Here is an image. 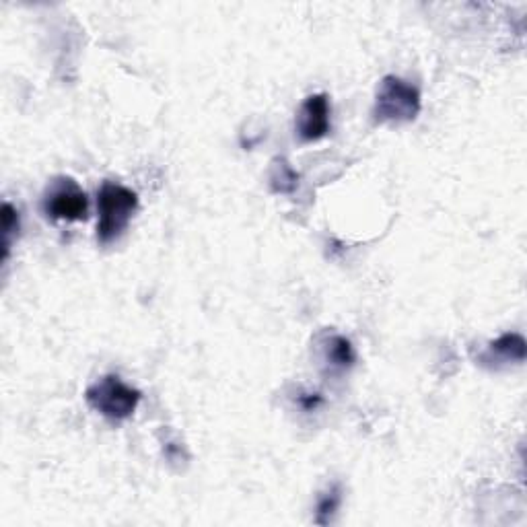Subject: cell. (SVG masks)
Listing matches in <instances>:
<instances>
[{"label":"cell","instance_id":"obj_9","mask_svg":"<svg viewBox=\"0 0 527 527\" xmlns=\"http://www.w3.org/2000/svg\"><path fill=\"white\" fill-rule=\"evenodd\" d=\"M340 505H342V486L338 482H334L332 486H328L324 490L318 499V505H315V523L330 525L334 515L340 509Z\"/></svg>","mask_w":527,"mask_h":527},{"label":"cell","instance_id":"obj_6","mask_svg":"<svg viewBox=\"0 0 527 527\" xmlns=\"http://www.w3.org/2000/svg\"><path fill=\"white\" fill-rule=\"evenodd\" d=\"M525 361V338L517 332H507L486 346L478 355V363L486 369H501L511 363Z\"/></svg>","mask_w":527,"mask_h":527},{"label":"cell","instance_id":"obj_1","mask_svg":"<svg viewBox=\"0 0 527 527\" xmlns=\"http://www.w3.org/2000/svg\"><path fill=\"white\" fill-rule=\"evenodd\" d=\"M136 210V192L116 182H103L97 192V241L101 245H110L118 241L128 231Z\"/></svg>","mask_w":527,"mask_h":527},{"label":"cell","instance_id":"obj_2","mask_svg":"<svg viewBox=\"0 0 527 527\" xmlns=\"http://www.w3.org/2000/svg\"><path fill=\"white\" fill-rule=\"evenodd\" d=\"M420 110H423V97H420L416 85L396 75H388L381 79L373 103L375 124L379 126L410 124L418 118Z\"/></svg>","mask_w":527,"mask_h":527},{"label":"cell","instance_id":"obj_7","mask_svg":"<svg viewBox=\"0 0 527 527\" xmlns=\"http://www.w3.org/2000/svg\"><path fill=\"white\" fill-rule=\"evenodd\" d=\"M320 346H322V363L332 373H344L348 369H353L357 361V353L353 342H350L346 336L324 334Z\"/></svg>","mask_w":527,"mask_h":527},{"label":"cell","instance_id":"obj_5","mask_svg":"<svg viewBox=\"0 0 527 527\" xmlns=\"http://www.w3.org/2000/svg\"><path fill=\"white\" fill-rule=\"evenodd\" d=\"M295 130L301 143H318L332 130V105L326 93H315L303 99L297 112Z\"/></svg>","mask_w":527,"mask_h":527},{"label":"cell","instance_id":"obj_8","mask_svg":"<svg viewBox=\"0 0 527 527\" xmlns=\"http://www.w3.org/2000/svg\"><path fill=\"white\" fill-rule=\"evenodd\" d=\"M301 175L293 169L287 159L276 157L268 171V184L274 194H293L299 188Z\"/></svg>","mask_w":527,"mask_h":527},{"label":"cell","instance_id":"obj_11","mask_svg":"<svg viewBox=\"0 0 527 527\" xmlns=\"http://www.w3.org/2000/svg\"><path fill=\"white\" fill-rule=\"evenodd\" d=\"M324 404V398L320 396V394H301L299 396V406L303 408V410H307V412H311V410H318L320 406Z\"/></svg>","mask_w":527,"mask_h":527},{"label":"cell","instance_id":"obj_3","mask_svg":"<svg viewBox=\"0 0 527 527\" xmlns=\"http://www.w3.org/2000/svg\"><path fill=\"white\" fill-rule=\"evenodd\" d=\"M85 400L110 423H124V420L134 416L143 394L128 385L120 375H105L89 385Z\"/></svg>","mask_w":527,"mask_h":527},{"label":"cell","instance_id":"obj_4","mask_svg":"<svg viewBox=\"0 0 527 527\" xmlns=\"http://www.w3.org/2000/svg\"><path fill=\"white\" fill-rule=\"evenodd\" d=\"M42 208L44 215L52 221L79 223L85 221L89 215V198L73 178L60 175V178H54L48 184Z\"/></svg>","mask_w":527,"mask_h":527},{"label":"cell","instance_id":"obj_10","mask_svg":"<svg viewBox=\"0 0 527 527\" xmlns=\"http://www.w3.org/2000/svg\"><path fill=\"white\" fill-rule=\"evenodd\" d=\"M0 219H3V262H7L11 256L13 243L19 239V231H21L19 210L11 202H5Z\"/></svg>","mask_w":527,"mask_h":527}]
</instances>
